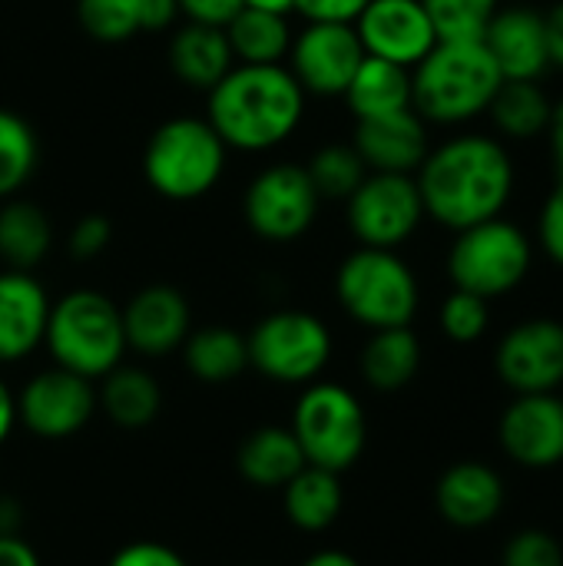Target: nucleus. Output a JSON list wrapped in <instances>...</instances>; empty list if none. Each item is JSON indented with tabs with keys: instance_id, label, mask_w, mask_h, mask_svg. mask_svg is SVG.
I'll return each mask as SVG.
<instances>
[{
	"instance_id": "obj_2",
	"label": "nucleus",
	"mask_w": 563,
	"mask_h": 566,
	"mask_svg": "<svg viewBox=\"0 0 563 566\" xmlns=\"http://www.w3.org/2000/svg\"><path fill=\"white\" fill-rule=\"evenodd\" d=\"M206 119L229 149L265 153L282 146L305 116V90L285 63H236L209 93Z\"/></svg>"
},
{
	"instance_id": "obj_26",
	"label": "nucleus",
	"mask_w": 563,
	"mask_h": 566,
	"mask_svg": "<svg viewBox=\"0 0 563 566\" xmlns=\"http://www.w3.org/2000/svg\"><path fill=\"white\" fill-rule=\"evenodd\" d=\"M362 378L375 391H402L415 381L421 368V342L411 325L402 328H378L362 348Z\"/></svg>"
},
{
	"instance_id": "obj_36",
	"label": "nucleus",
	"mask_w": 563,
	"mask_h": 566,
	"mask_svg": "<svg viewBox=\"0 0 563 566\" xmlns=\"http://www.w3.org/2000/svg\"><path fill=\"white\" fill-rule=\"evenodd\" d=\"M438 322H441V332L458 342V345H471L478 338H484L488 325H491V302L475 295V292H461L455 289L445 302H441V312H438Z\"/></svg>"
},
{
	"instance_id": "obj_27",
	"label": "nucleus",
	"mask_w": 563,
	"mask_h": 566,
	"mask_svg": "<svg viewBox=\"0 0 563 566\" xmlns=\"http://www.w3.org/2000/svg\"><path fill=\"white\" fill-rule=\"evenodd\" d=\"M53 245L50 216L30 199L0 202V262L13 272H33Z\"/></svg>"
},
{
	"instance_id": "obj_4",
	"label": "nucleus",
	"mask_w": 563,
	"mask_h": 566,
	"mask_svg": "<svg viewBox=\"0 0 563 566\" xmlns=\"http://www.w3.org/2000/svg\"><path fill=\"white\" fill-rule=\"evenodd\" d=\"M43 345L60 368L90 381L110 375L129 352L119 305L96 289H73L50 305Z\"/></svg>"
},
{
	"instance_id": "obj_11",
	"label": "nucleus",
	"mask_w": 563,
	"mask_h": 566,
	"mask_svg": "<svg viewBox=\"0 0 563 566\" xmlns=\"http://www.w3.org/2000/svg\"><path fill=\"white\" fill-rule=\"evenodd\" d=\"M322 196L315 192L305 166L275 163L265 166L246 189L242 212L249 229L275 245L302 239L319 219Z\"/></svg>"
},
{
	"instance_id": "obj_37",
	"label": "nucleus",
	"mask_w": 563,
	"mask_h": 566,
	"mask_svg": "<svg viewBox=\"0 0 563 566\" xmlns=\"http://www.w3.org/2000/svg\"><path fill=\"white\" fill-rule=\"evenodd\" d=\"M501 566H563V551L548 531H521L508 541Z\"/></svg>"
},
{
	"instance_id": "obj_1",
	"label": "nucleus",
	"mask_w": 563,
	"mask_h": 566,
	"mask_svg": "<svg viewBox=\"0 0 563 566\" xmlns=\"http://www.w3.org/2000/svg\"><path fill=\"white\" fill-rule=\"evenodd\" d=\"M425 216L461 232L508 209L514 192V163L501 139L461 133L428 149L415 172Z\"/></svg>"
},
{
	"instance_id": "obj_25",
	"label": "nucleus",
	"mask_w": 563,
	"mask_h": 566,
	"mask_svg": "<svg viewBox=\"0 0 563 566\" xmlns=\"http://www.w3.org/2000/svg\"><path fill=\"white\" fill-rule=\"evenodd\" d=\"M96 408H103L113 424L136 431L153 424L156 415L163 411V388L146 368L116 365L110 375L100 378Z\"/></svg>"
},
{
	"instance_id": "obj_41",
	"label": "nucleus",
	"mask_w": 563,
	"mask_h": 566,
	"mask_svg": "<svg viewBox=\"0 0 563 566\" xmlns=\"http://www.w3.org/2000/svg\"><path fill=\"white\" fill-rule=\"evenodd\" d=\"M368 0H295V13L305 23H355Z\"/></svg>"
},
{
	"instance_id": "obj_30",
	"label": "nucleus",
	"mask_w": 563,
	"mask_h": 566,
	"mask_svg": "<svg viewBox=\"0 0 563 566\" xmlns=\"http://www.w3.org/2000/svg\"><path fill=\"white\" fill-rule=\"evenodd\" d=\"M179 352L189 375L206 385H229L249 368L246 335L229 325H206L189 332Z\"/></svg>"
},
{
	"instance_id": "obj_31",
	"label": "nucleus",
	"mask_w": 563,
	"mask_h": 566,
	"mask_svg": "<svg viewBox=\"0 0 563 566\" xmlns=\"http://www.w3.org/2000/svg\"><path fill=\"white\" fill-rule=\"evenodd\" d=\"M554 99L541 86V80H504L488 106L494 129L504 139H538L548 133Z\"/></svg>"
},
{
	"instance_id": "obj_44",
	"label": "nucleus",
	"mask_w": 563,
	"mask_h": 566,
	"mask_svg": "<svg viewBox=\"0 0 563 566\" xmlns=\"http://www.w3.org/2000/svg\"><path fill=\"white\" fill-rule=\"evenodd\" d=\"M0 566H40V557L20 534H0Z\"/></svg>"
},
{
	"instance_id": "obj_6",
	"label": "nucleus",
	"mask_w": 563,
	"mask_h": 566,
	"mask_svg": "<svg viewBox=\"0 0 563 566\" xmlns=\"http://www.w3.org/2000/svg\"><path fill=\"white\" fill-rule=\"evenodd\" d=\"M335 298L358 325L378 332L411 325L421 292L398 249L358 245L335 272Z\"/></svg>"
},
{
	"instance_id": "obj_48",
	"label": "nucleus",
	"mask_w": 563,
	"mask_h": 566,
	"mask_svg": "<svg viewBox=\"0 0 563 566\" xmlns=\"http://www.w3.org/2000/svg\"><path fill=\"white\" fill-rule=\"evenodd\" d=\"M302 566H362L352 554H345V551H319V554H312L309 560Z\"/></svg>"
},
{
	"instance_id": "obj_8",
	"label": "nucleus",
	"mask_w": 563,
	"mask_h": 566,
	"mask_svg": "<svg viewBox=\"0 0 563 566\" xmlns=\"http://www.w3.org/2000/svg\"><path fill=\"white\" fill-rule=\"evenodd\" d=\"M292 434L305 454V464L345 474L365 451L368 421L362 401L335 381H312L295 401Z\"/></svg>"
},
{
	"instance_id": "obj_10",
	"label": "nucleus",
	"mask_w": 563,
	"mask_h": 566,
	"mask_svg": "<svg viewBox=\"0 0 563 566\" xmlns=\"http://www.w3.org/2000/svg\"><path fill=\"white\" fill-rule=\"evenodd\" d=\"M345 206L352 235L368 249H398L425 222V202L408 172H368Z\"/></svg>"
},
{
	"instance_id": "obj_19",
	"label": "nucleus",
	"mask_w": 563,
	"mask_h": 566,
	"mask_svg": "<svg viewBox=\"0 0 563 566\" xmlns=\"http://www.w3.org/2000/svg\"><path fill=\"white\" fill-rule=\"evenodd\" d=\"M352 146L358 149L368 172H408L415 176L425 163L431 143H428V123L415 109H398L388 116L358 119Z\"/></svg>"
},
{
	"instance_id": "obj_5",
	"label": "nucleus",
	"mask_w": 563,
	"mask_h": 566,
	"mask_svg": "<svg viewBox=\"0 0 563 566\" xmlns=\"http://www.w3.org/2000/svg\"><path fill=\"white\" fill-rule=\"evenodd\" d=\"M229 163V146L199 116H173L159 123L143 149V176L149 189L169 202L209 196Z\"/></svg>"
},
{
	"instance_id": "obj_28",
	"label": "nucleus",
	"mask_w": 563,
	"mask_h": 566,
	"mask_svg": "<svg viewBox=\"0 0 563 566\" xmlns=\"http://www.w3.org/2000/svg\"><path fill=\"white\" fill-rule=\"evenodd\" d=\"M355 119H372V116H388L398 109H415L411 106V70L368 56L355 70L348 90L342 93Z\"/></svg>"
},
{
	"instance_id": "obj_14",
	"label": "nucleus",
	"mask_w": 563,
	"mask_h": 566,
	"mask_svg": "<svg viewBox=\"0 0 563 566\" xmlns=\"http://www.w3.org/2000/svg\"><path fill=\"white\" fill-rule=\"evenodd\" d=\"M494 368L514 395H544L563 385V325L531 318L514 325L494 352Z\"/></svg>"
},
{
	"instance_id": "obj_32",
	"label": "nucleus",
	"mask_w": 563,
	"mask_h": 566,
	"mask_svg": "<svg viewBox=\"0 0 563 566\" xmlns=\"http://www.w3.org/2000/svg\"><path fill=\"white\" fill-rule=\"evenodd\" d=\"M37 163H40V146L33 126L17 113L0 109V202L17 196L30 182Z\"/></svg>"
},
{
	"instance_id": "obj_34",
	"label": "nucleus",
	"mask_w": 563,
	"mask_h": 566,
	"mask_svg": "<svg viewBox=\"0 0 563 566\" xmlns=\"http://www.w3.org/2000/svg\"><path fill=\"white\" fill-rule=\"evenodd\" d=\"M438 40H481L501 0H421Z\"/></svg>"
},
{
	"instance_id": "obj_16",
	"label": "nucleus",
	"mask_w": 563,
	"mask_h": 566,
	"mask_svg": "<svg viewBox=\"0 0 563 566\" xmlns=\"http://www.w3.org/2000/svg\"><path fill=\"white\" fill-rule=\"evenodd\" d=\"M504 454L528 468L548 471L563 464V398L557 391L518 395L498 424Z\"/></svg>"
},
{
	"instance_id": "obj_22",
	"label": "nucleus",
	"mask_w": 563,
	"mask_h": 566,
	"mask_svg": "<svg viewBox=\"0 0 563 566\" xmlns=\"http://www.w3.org/2000/svg\"><path fill=\"white\" fill-rule=\"evenodd\" d=\"M232 66H236V56L229 50L222 27L186 20L169 36V70L179 83L192 90L209 93Z\"/></svg>"
},
{
	"instance_id": "obj_20",
	"label": "nucleus",
	"mask_w": 563,
	"mask_h": 566,
	"mask_svg": "<svg viewBox=\"0 0 563 566\" xmlns=\"http://www.w3.org/2000/svg\"><path fill=\"white\" fill-rule=\"evenodd\" d=\"M438 514L461 531H481L504 511V481L491 464L461 461L451 464L435 488Z\"/></svg>"
},
{
	"instance_id": "obj_23",
	"label": "nucleus",
	"mask_w": 563,
	"mask_h": 566,
	"mask_svg": "<svg viewBox=\"0 0 563 566\" xmlns=\"http://www.w3.org/2000/svg\"><path fill=\"white\" fill-rule=\"evenodd\" d=\"M305 468V454L292 434V428L265 424L256 428L236 451V471L242 481L262 491H282Z\"/></svg>"
},
{
	"instance_id": "obj_21",
	"label": "nucleus",
	"mask_w": 563,
	"mask_h": 566,
	"mask_svg": "<svg viewBox=\"0 0 563 566\" xmlns=\"http://www.w3.org/2000/svg\"><path fill=\"white\" fill-rule=\"evenodd\" d=\"M50 295L33 272H0V365L23 361L43 345Z\"/></svg>"
},
{
	"instance_id": "obj_29",
	"label": "nucleus",
	"mask_w": 563,
	"mask_h": 566,
	"mask_svg": "<svg viewBox=\"0 0 563 566\" xmlns=\"http://www.w3.org/2000/svg\"><path fill=\"white\" fill-rule=\"evenodd\" d=\"M222 30H226L236 63H249V66L285 63L292 36H295L285 13H272L259 7H242Z\"/></svg>"
},
{
	"instance_id": "obj_45",
	"label": "nucleus",
	"mask_w": 563,
	"mask_h": 566,
	"mask_svg": "<svg viewBox=\"0 0 563 566\" xmlns=\"http://www.w3.org/2000/svg\"><path fill=\"white\" fill-rule=\"evenodd\" d=\"M544 33H548L551 66L563 70V0H557V3L544 13Z\"/></svg>"
},
{
	"instance_id": "obj_7",
	"label": "nucleus",
	"mask_w": 563,
	"mask_h": 566,
	"mask_svg": "<svg viewBox=\"0 0 563 566\" xmlns=\"http://www.w3.org/2000/svg\"><path fill=\"white\" fill-rule=\"evenodd\" d=\"M534 265L531 235L504 216L484 219L455 232L448 249V275L455 289L481 298H501L514 292Z\"/></svg>"
},
{
	"instance_id": "obj_38",
	"label": "nucleus",
	"mask_w": 563,
	"mask_h": 566,
	"mask_svg": "<svg viewBox=\"0 0 563 566\" xmlns=\"http://www.w3.org/2000/svg\"><path fill=\"white\" fill-rule=\"evenodd\" d=\"M110 242H113V222L106 216H100V212L76 219V226L66 235V249L80 262H90V259L103 255L110 249Z\"/></svg>"
},
{
	"instance_id": "obj_39",
	"label": "nucleus",
	"mask_w": 563,
	"mask_h": 566,
	"mask_svg": "<svg viewBox=\"0 0 563 566\" xmlns=\"http://www.w3.org/2000/svg\"><path fill=\"white\" fill-rule=\"evenodd\" d=\"M538 242L548 252V259L563 269V172L557 186L551 189V196L541 206V219H538Z\"/></svg>"
},
{
	"instance_id": "obj_49",
	"label": "nucleus",
	"mask_w": 563,
	"mask_h": 566,
	"mask_svg": "<svg viewBox=\"0 0 563 566\" xmlns=\"http://www.w3.org/2000/svg\"><path fill=\"white\" fill-rule=\"evenodd\" d=\"M17 531H20V507L10 497H3L0 501V534H17Z\"/></svg>"
},
{
	"instance_id": "obj_15",
	"label": "nucleus",
	"mask_w": 563,
	"mask_h": 566,
	"mask_svg": "<svg viewBox=\"0 0 563 566\" xmlns=\"http://www.w3.org/2000/svg\"><path fill=\"white\" fill-rule=\"evenodd\" d=\"M352 27L368 56L408 70H415L438 43L435 23L421 0H368Z\"/></svg>"
},
{
	"instance_id": "obj_18",
	"label": "nucleus",
	"mask_w": 563,
	"mask_h": 566,
	"mask_svg": "<svg viewBox=\"0 0 563 566\" xmlns=\"http://www.w3.org/2000/svg\"><path fill=\"white\" fill-rule=\"evenodd\" d=\"M481 43L504 80H541L551 70L544 13L534 7H501Z\"/></svg>"
},
{
	"instance_id": "obj_12",
	"label": "nucleus",
	"mask_w": 563,
	"mask_h": 566,
	"mask_svg": "<svg viewBox=\"0 0 563 566\" xmlns=\"http://www.w3.org/2000/svg\"><path fill=\"white\" fill-rule=\"evenodd\" d=\"M96 415V388L90 378L60 365L33 375L17 395V424L43 441L73 438Z\"/></svg>"
},
{
	"instance_id": "obj_40",
	"label": "nucleus",
	"mask_w": 563,
	"mask_h": 566,
	"mask_svg": "<svg viewBox=\"0 0 563 566\" xmlns=\"http://www.w3.org/2000/svg\"><path fill=\"white\" fill-rule=\"evenodd\" d=\"M106 566H189L183 560V554H176L169 544L159 541H133L126 547H119Z\"/></svg>"
},
{
	"instance_id": "obj_43",
	"label": "nucleus",
	"mask_w": 563,
	"mask_h": 566,
	"mask_svg": "<svg viewBox=\"0 0 563 566\" xmlns=\"http://www.w3.org/2000/svg\"><path fill=\"white\" fill-rule=\"evenodd\" d=\"M179 17V0H139V33L169 30Z\"/></svg>"
},
{
	"instance_id": "obj_42",
	"label": "nucleus",
	"mask_w": 563,
	"mask_h": 566,
	"mask_svg": "<svg viewBox=\"0 0 563 566\" xmlns=\"http://www.w3.org/2000/svg\"><path fill=\"white\" fill-rule=\"evenodd\" d=\"M242 10V0H179V13L192 23L226 27Z\"/></svg>"
},
{
	"instance_id": "obj_13",
	"label": "nucleus",
	"mask_w": 563,
	"mask_h": 566,
	"mask_svg": "<svg viewBox=\"0 0 563 566\" xmlns=\"http://www.w3.org/2000/svg\"><path fill=\"white\" fill-rule=\"evenodd\" d=\"M365 60L352 23H305L289 46L285 66L305 96H342Z\"/></svg>"
},
{
	"instance_id": "obj_46",
	"label": "nucleus",
	"mask_w": 563,
	"mask_h": 566,
	"mask_svg": "<svg viewBox=\"0 0 563 566\" xmlns=\"http://www.w3.org/2000/svg\"><path fill=\"white\" fill-rule=\"evenodd\" d=\"M13 424H17V395H13V391L3 385V378H0V444L10 438Z\"/></svg>"
},
{
	"instance_id": "obj_17",
	"label": "nucleus",
	"mask_w": 563,
	"mask_h": 566,
	"mask_svg": "<svg viewBox=\"0 0 563 566\" xmlns=\"http://www.w3.org/2000/svg\"><path fill=\"white\" fill-rule=\"evenodd\" d=\"M126 348L146 358H163L183 348L192 332V308L173 285H146L123 308Z\"/></svg>"
},
{
	"instance_id": "obj_33",
	"label": "nucleus",
	"mask_w": 563,
	"mask_h": 566,
	"mask_svg": "<svg viewBox=\"0 0 563 566\" xmlns=\"http://www.w3.org/2000/svg\"><path fill=\"white\" fill-rule=\"evenodd\" d=\"M305 172L322 199L345 202L368 176V166L362 163V156L352 143H329L312 153Z\"/></svg>"
},
{
	"instance_id": "obj_47",
	"label": "nucleus",
	"mask_w": 563,
	"mask_h": 566,
	"mask_svg": "<svg viewBox=\"0 0 563 566\" xmlns=\"http://www.w3.org/2000/svg\"><path fill=\"white\" fill-rule=\"evenodd\" d=\"M548 139H551V153L557 159V169L563 172V96L551 109V123H548Z\"/></svg>"
},
{
	"instance_id": "obj_24",
	"label": "nucleus",
	"mask_w": 563,
	"mask_h": 566,
	"mask_svg": "<svg viewBox=\"0 0 563 566\" xmlns=\"http://www.w3.org/2000/svg\"><path fill=\"white\" fill-rule=\"evenodd\" d=\"M345 507V491H342V474L312 468L305 464L285 488H282V511L292 527L305 534H322L329 531Z\"/></svg>"
},
{
	"instance_id": "obj_50",
	"label": "nucleus",
	"mask_w": 563,
	"mask_h": 566,
	"mask_svg": "<svg viewBox=\"0 0 563 566\" xmlns=\"http://www.w3.org/2000/svg\"><path fill=\"white\" fill-rule=\"evenodd\" d=\"M242 7H259V10H272V13H292L295 0H242Z\"/></svg>"
},
{
	"instance_id": "obj_3",
	"label": "nucleus",
	"mask_w": 563,
	"mask_h": 566,
	"mask_svg": "<svg viewBox=\"0 0 563 566\" xmlns=\"http://www.w3.org/2000/svg\"><path fill=\"white\" fill-rule=\"evenodd\" d=\"M504 83L481 40H438L411 70V106L425 123L461 126L488 113Z\"/></svg>"
},
{
	"instance_id": "obj_9",
	"label": "nucleus",
	"mask_w": 563,
	"mask_h": 566,
	"mask_svg": "<svg viewBox=\"0 0 563 566\" xmlns=\"http://www.w3.org/2000/svg\"><path fill=\"white\" fill-rule=\"evenodd\" d=\"M249 368L279 385H312L332 361L329 325L302 308L265 315L249 335Z\"/></svg>"
},
{
	"instance_id": "obj_35",
	"label": "nucleus",
	"mask_w": 563,
	"mask_h": 566,
	"mask_svg": "<svg viewBox=\"0 0 563 566\" xmlns=\"http://www.w3.org/2000/svg\"><path fill=\"white\" fill-rule=\"evenodd\" d=\"M76 17L100 43H123L139 33V0H76Z\"/></svg>"
}]
</instances>
